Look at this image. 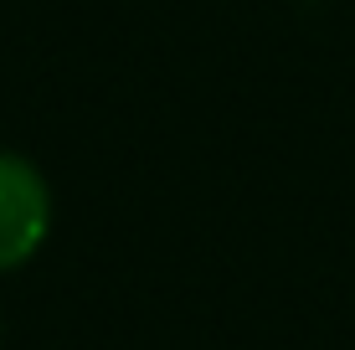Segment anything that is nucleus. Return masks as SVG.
<instances>
[{
  "label": "nucleus",
  "mask_w": 355,
  "mask_h": 350,
  "mask_svg": "<svg viewBox=\"0 0 355 350\" xmlns=\"http://www.w3.org/2000/svg\"><path fill=\"white\" fill-rule=\"evenodd\" d=\"M52 227V196L26 155L0 150V273L21 268Z\"/></svg>",
  "instance_id": "1"
}]
</instances>
